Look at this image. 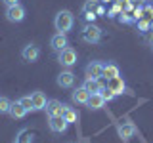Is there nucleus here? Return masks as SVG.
Listing matches in <instances>:
<instances>
[{"instance_id":"obj_1","label":"nucleus","mask_w":153,"mask_h":143,"mask_svg":"<svg viewBox=\"0 0 153 143\" xmlns=\"http://www.w3.org/2000/svg\"><path fill=\"white\" fill-rule=\"evenodd\" d=\"M54 27H56L57 32L67 35V32L73 31V27H75V15L69 12V10H59V12L56 13V17H54Z\"/></svg>"},{"instance_id":"obj_2","label":"nucleus","mask_w":153,"mask_h":143,"mask_svg":"<svg viewBox=\"0 0 153 143\" xmlns=\"http://www.w3.org/2000/svg\"><path fill=\"white\" fill-rule=\"evenodd\" d=\"M102 27H98L96 23H84L82 29H80V40L86 42V44H100L102 42Z\"/></svg>"},{"instance_id":"obj_3","label":"nucleus","mask_w":153,"mask_h":143,"mask_svg":"<svg viewBox=\"0 0 153 143\" xmlns=\"http://www.w3.org/2000/svg\"><path fill=\"white\" fill-rule=\"evenodd\" d=\"M76 59H79V55H76V50L71 46L63 48L61 52H57V63L61 67H65V69H71V67L76 65Z\"/></svg>"},{"instance_id":"obj_4","label":"nucleus","mask_w":153,"mask_h":143,"mask_svg":"<svg viewBox=\"0 0 153 143\" xmlns=\"http://www.w3.org/2000/svg\"><path fill=\"white\" fill-rule=\"evenodd\" d=\"M25 17H27V10L21 4L6 8V19L10 23H21V21H25Z\"/></svg>"},{"instance_id":"obj_5","label":"nucleus","mask_w":153,"mask_h":143,"mask_svg":"<svg viewBox=\"0 0 153 143\" xmlns=\"http://www.w3.org/2000/svg\"><path fill=\"white\" fill-rule=\"evenodd\" d=\"M107 88L111 90L115 95H123V94L132 95V90L126 86V82L123 80V76H117V78H113V80H107Z\"/></svg>"},{"instance_id":"obj_6","label":"nucleus","mask_w":153,"mask_h":143,"mask_svg":"<svg viewBox=\"0 0 153 143\" xmlns=\"http://www.w3.org/2000/svg\"><path fill=\"white\" fill-rule=\"evenodd\" d=\"M69 126L71 124L65 120V116H50V120H48V128L52 133H65Z\"/></svg>"},{"instance_id":"obj_7","label":"nucleus","mask_w":153,"mask_h":143,"mask_svg":"<svg viewBox=\"0 0 153 143\" xmlns=\"http://www.w3.org/2000/svg\"><path fill=\"white\" fill-rule=\"evenodd\" d=\"M117 132H119V137H123L124 141H128L136 136V126H134V122H130V120H124V122L117 124Z\"/></svg>"},{"instance_id":"obj_8","label":"nucleus","mask_w":153,"mask_h":143,"mask_svg":"<svg viewBox=\"0 0 153 143\" xmlns=\"http://www.w3.org/2000/svg\"><path fill=\"white\" fill-rule=\"evenodd\" d=\"M65 105L63 101H59V99H48L46 103V114L48 116H63V111H65Z\"/></svg>"},{"instance_id":"obj_9","label":"nucleus","mask_w":153,"mask_h":143,"mask_svg":"<svg viewBox=\"0 0 153 143\" xmlns=\"http://www.w3.org/2000/svg\"><path fill=\"white\" fill-rule=\"evenodd\" d=\"M21 57H23V61H27V63H35V61H38V57H40V48H38L36 44L23 46Z\"/></svg>"},{"instance_id":"obj_10","label":"nucleus","mask_w":153,"mask_h":143,"mask_svg":"<svg viewBox=\"0 0 153 143\" xmlns=\"http://www.w3.org/2000/svg\"><path fill=\"white\" fill-rule=\"evenodd\" d=\"M105 86L107 84H103L102 78H88V76H86V78L82 80V88L88 94H100V92L105 90Z\"/></svg>"},{"instance_id":"obj_11","label":"nucleus","mask_w":153,"mask_h":143,"mask_svg":"<svg viewBox=\"0 0 153 143\" xmlns=\"http://www.w3.org/2000/svg\"><path fill=\"white\" fill-rule=\"evenodd\" d=\"M84 73H86V76H88V78H102L103 61H90V63L84 67Z\"/></svg>"},{"instance_id":"obj_12","label":"nucleus","mask_w":153,"mask_h":143,"mask_svg":"<svg viewBox=\"0 0 153 143\" xmlns=\"http://www.w3.org/2000/svg\"><path fill=\"white\" fill-rule=\"evenodd\" d=\"M67 46H69V38H67V35H63V32H56V35L50 38V48L54 52H61Z\"/></svg>"},{"instance_id":"obj_13","label":"nucleus","mask_w":153,"mask_h":143,"mask_svg":"<svg viewBox=\"0 0 153 143\" xmlns=\"http://www.w3.org/2000/svg\"><path fill=\"white\" fill-rule=\"evenodd\" d=\"M56 82H57V86H59V88H73L75 86V74L71 73L69 69L67 71H61L59 74H57V78H56Z\"/></svg>"},{"instance_id":"obj_14","label":"nucleus","mask_w":153,"mask_h":143,"mask_svg":"<svg viewBox=\"0 0 153 143\" xmlns=\"http://www.w3.org/2000/svg\"><path fill=\"white\" fill-rule=\"evenodd\" d=\"M86 107H88V111H102L105 107V99L102 94H90L88 101H86Z\"/></svg>"},{"instance_id":"obj_15","label":"nucleus","mask_w":153,"mask_h":143,"mask_svg":"<svg viewBox=\"0 0 153 143\" xmlns=\"http://www.w3.org/2000/svg\"><path fill=\"white\" fill-rule=\"evenodd\" d=\"M31 99H33V111H44L46 109V95L40 92V90H35V92L31 94Z\"/></svg>"},{"instance_id":"obj_16","label":"nucleus","mask_w":153,"mask_h":143,"mask_svg":"<svg viewBox=\"0 0 153 143\" xmlns=\"http://www.w3.org/2000/svg\"><path fill=\"white\" fill-rule=\"evenodd\" d=\"M8 114L13 118V120H21V118H25L27 114H29V111L19 101H12V107H10V113Z\"/></svg>"},{"instance_id":"obj_17","label":"nucleus","mask_w":153,"mask_h":143,"mask_svg":"<svg viewBox=\"0 0 153 143\" xmlns=\"http://www.w3.org/2000/svg\"><path fill=\"white\" fill-rule=\"evenodd\" d=\"M117 76H121V71H119V67L111 63V61H107V63H103V73H102V78L105 80H113L117 78Z\"/></svg>"},{"instance_id":"obj_18","label":"nucleus","mask_w":153,"mask_h":143,"mask_svg":"<svg viewBox=\"0 0 153 143\" xmlns=\"http://www.w3.org/2000/svg\"><path fill=\"white\" fill-rule=\"evenodd\" d=\"M88 97H90V94L86 92L82 86H80V88H75L73 92H71V101L76 103V105H86Z\"/></svg>"},{"instance_id":"obj_19","label":"nucleus","mask_w":153,"mask_h":143,"mask_svg":"<svg viewBox=\"0 0 153 143\" xmlns=\"http://www.w3.org/2000/svg\"><path fill=\"white\" fill-rule=\"evenodd\" d=\"M16 143H35V136H33L29 130H19L17 136H16Z\"/></svg>"},{"instance_id":"obj_20","label":"nucleus","mask_w":153,"mask_h":143,"mask_svg":"<svg viewBox=\"0 0 153 143\" xmlns=\"http://www.w3.org/2000/svg\"><path fill=\"white\" fill-rule=\"evenodd\" d=\"M63 116H65V120L69 122V124H76V122H79V111H75V109L69 107V105H65Z\"/></svg>"},{"instance_id":"obj_21","label":"nucleus","mask_w":153,"mask_h":143,"mask_svg":"<svg viewBox=\"0 0 153 143\" xmlns=\"http://www.w3.org/2000/svg\"><path fill=\"white\" fill-rule=\"evenodd\" d=\"M10 107H12V99L0 95V114H8L10 113Z\"/></svg>"},{"instance_id":"obj_22","label":"nucleus","mask_w":153,"mask_h":143,"mask_svg":"<svg viewBox=\"0 0 153 143\" xmlns=\"http://www.w3.org/2000/svg\"><path fill=\"white\" fill-rule=\"evenodd\" d=\"M17 101L21 103L23 107L27 109V111H33V99H31V95H21V97H19Z\"/></svg>"},{"instance_id":"obj_23","label":"nucleus","mask_w":153,"mask_h":143,"mask_svg":"<svg viewBox=\"0 0 153 143\" xmlns=\"http://www.w3.org/2000/svg\"><path fill=\"white\" fill-rule=\"evenodd\" d=\"M96 6H98V0H86L80 12H96Z\"/></svg>"},{"instance_id":"obj_24","label":"nucleus","mask_w":153,"mask_h":143,"mask_svg":"<svg viewBox=\"0 0 153 143\" xmlns=\"http://www.w3.org/2000/svg\"><path fill=\"white\" fill-rule=\"evenodd\" d=\"M136 27H138L140 32H147V31H149V21H146V19H138Z\"/></svg>"},{"instance_id":"obj_25","label":"nucleus","mask_w":153,"mask_h":143,"mask_svg":"<svg viewBox=\"0 0 153 143\" xmlns=\"http://www.w3.org/2000/svg\"><path fill=\"white\" fill-rule=\"evenodd\" d=\"M100 94H102V95H103V99H105V103H107V101H115V99H117V95H115V94L111 92V90H109V88H107V86H105V90H103V92H100Z\"/></svg>"},{"instance_id":"obj_26","label":"nucleus","mask_w":153,"mask_h":143,"mask_svg":"<svg viewBox=\"0 0 153 143\" xmlns=\"http://www.w3.org/2000/svg\"><path fill=\"white\" fill-rule=\"evenodd\" d=\"M96 17H98V15H96V12H82V19H84L86 23H94Z\"/></svg>"},{"instance_id":"obj_27","label":"nucleus","mask_w":153,"mask_h":143,"mask_svg":"<svg viewBox=\"0 0 153 143\" xmlns=\"http://www.w3.org/2000/svg\"><path fill=\"white\" fill-rule=\"evenodd\" d=\"M119 15H121V17H119V21H121V23H134V17H130V15H128V13L121 12V13H119Z\"/></svg>"},{"instance_id":"obj_28","label":"nucleus","mask_w":153,"mask_h":143,"mask_svg":"<svg viewBox=\"0 0 153 143\" xmlns=\"http://www.w3.org/2000/svg\"><path fill=\"white\" fill-rule=\"evenodd\" d=\"M142 15H143V8H142V6L134 10V21H138V19H142Z\"/></svg>"},{"instance_id":"obj_29","label":"nucleus","mask_w":153,"mask_h":143,"mask_svg":"<svg viewBox=\"0 0 153 143\" xmlns=\"http://www.w3.org/2000/svg\"><path fill=\"white\" fill-rule=\"evenodd\" d=\"M115 13H121V6H119V4H115V6H113V10L107 13V15H109V17H113Z\"/></svg>"},{"instance_id":"obj_30","label":"nucleus","mask_w":153,"mask_h":143,"mask_svg":"<svg viewBox=\"0 0 153 143\" xmlns=\"http://www.w3.org/2000/svg\"><path fill=\"white\" fill-rule=\"evenodd\" d=\"M2 4L6 8H10V6H16V4H19V0H2Z\"/></svg>"},{"instance_id":"obj_31","label":"nucleus","mask_w":153,"mask_h":143,"mask_svg":"<svg viewBox=\"0 0 153 143\" xmlns=\"http://www.w3.org/2000/svg\"><path fill=\"white\" fill-rule=\"evenodd\" d=\"M96 15H105V8L102 6V4H98V6H96Z\"/></svg>"},{"instance_id":"obj_32","label":"nucleus","mask_w":153,"mask_h":143,"mask_svg":"<svg viewBox=\"0 0 153 143\" xmlns=\"http://www.w3.org/2000/svg\"><path fill=\"white\" fill-rule=\"evenodd\" d=\"M149 31H153V23H149Z\"/></svg>"},{"instance_id":"obj_33","label":"nucleus","mask_w":153,"mask_h":143,"mask_svg":"<svg viewBox=\"0 0 153 143\" xmlns=\"http://www.w3.org/2000/svg\"><path fill=\"white\" fill-rule=\"evenodd\" d=\"M102 2H111V0H102Z\"/></svg>"},{"instance_id":"obj_34","label":"nucleus","mask_w":153,"mask_h":143,"mask_svg":"<svg viewBox=\"0 0 153 143\" xmlns=\"http://www.w3.org/2000/svg\"><path fill=\"white\" fill-rule=\"evenodd\" d=\"M69 143H73V141H69Z\"/></svg>"},{"instance_id":"obj_35","label":"nucleus","mask_w":153,"mask_h":143,"mask_svg":"<svg viewBox=\"0 0 153 143\" xmlns=\"http://www.w3.org/2000/svg\"><path fill=\"white\" fill-rule=\"evenodd\" d=\"M13 143H16V141H13Z\"/></svg>"}]
</instances>
